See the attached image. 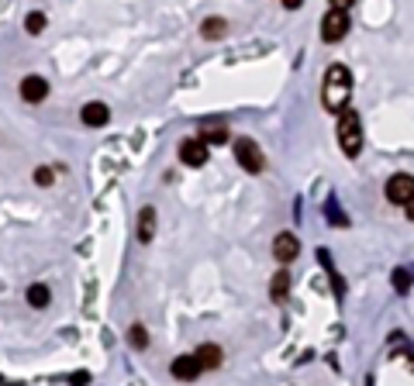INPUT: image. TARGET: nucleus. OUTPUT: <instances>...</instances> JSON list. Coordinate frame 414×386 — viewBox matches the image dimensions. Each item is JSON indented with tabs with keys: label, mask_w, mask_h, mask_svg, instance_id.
Returning a JSON list of instances; mask_svg holds the SVG:
<instances>
[{
	"label": "nucleus",
	"mask_w": 414,
	"mask_h": 386,
	"mask_svg": "<svg viewBox=\"0 0 414 386\" xmlns=\"http://www.w3.org/2000/svg\"><path fill=\"white\" fill-rule=\"evenodd\" d=\"M349 97H352V73H349L342 63L328 66V73H325V90H321L325 107L338 114V111L349 107Z\"/></svg>",
	"instance_id": "1"
},
{
	"label": "nucleus",
	"mask_w": 414,
	"mask_h": 386,
	"mask_svg": "<svg viewBox=\"0 0 414 386\" xmlns=\"http://www.w3.org/2000/svg\"><path fill=\"white\" fill-rule=\"evenodd\" d=\"M338 145L345 156H359L362 152V121L356 111H338Z\"/></svg>",
	"instance_id": "2"
},
{
	"label": "nucleus",
	"mask_w": 414,
	"mask_h": 386,
	"mask_svg": "<svg viewBox=\"0 0 414 386\" xmlns=\"http://www.w3.org/2000/svg\"><path fill=\"white\" fill-rule=\"evenodd\" d=\"M349 28H352L349 8H331V11L325 14V21H321V39H325L328 45H335V42H342V39L349 35Z\"/></svg>",
	"instance_id": "3"
},
{
	"label": "nucleus",
	"mask_w": 414,
	"mask_h": 386,
	"mask_svg": "<svg viewBox=\"0 0 414 386\" xmlns=\"http://www.w3.org/2000/svg\"><path fill=\"white\" fill-rule=\"evenodd\" d=\"M235 159L246 173H263L266 159H263V149L252 142V138H235Z\"/></svg>",
	"instance_id": "4"
},
{
	"label": "nucleus",
	"mask_w": 414,
	"mask_h": 386,
	"mask_svg": "<svg viewBox=\"0 0 414 386\" xmlns=\"http://www.w3.org/2000/svg\"><path fill=\"white\" fill-rule=\"evenodd\" d=\"M411 197H414V176H407V173H393V176L386 180V200L397 204V207H404Z\"/></svg>",
	"instance_id": "5"
},
{
	"label": "nucleus",
	"mask_w": 414,
	"mask_h": 386,
	"mask_svg": "<svg viewBox=\"0 0 414 386\" xmlns=\"http://www.w3.org/2000/svg\"><path fill=\"white\" fill-rule=\"evenodd\" d=\"M297 252H301V242H297V235H290V231H280V235L273 238V255H276V262H294V259H297Z\"/></svg>",
	"instance_id": "6"
},
{
	"label": "nucleus",
	"mask_w": 414,
	"mask_h": 386,
	"mask_svg": "<svg viewBox=\"0 0 414 386\" xmlns=\"http://www.w3.org/2000/svg\"><path fill=\"white\" fill-rule=\"evenodd\" d=\"M21 97H25L28 104H42V100L49 97V80H45V76H25V80H21Z\"/></svg>",
	"instance_id": "7"
},
{
	"label": "nucleus",
	"mask_w": 414,
	"mask_h": 386,
	"mask_svg": "<svg viewBox=\"0 0 414 386\" xmlns=\"http://www.w3.org/2000/svg\"><path fill=\"white\" fill-rule=\"evenodd\" d=\"M179 159H183L186 166H204V162H207V142H204V138H186V142L179 145Z\"/></svg>",
	"instance_id": "8"
},
{
	"label": "nucleus",
	"mask_w": 414,
	"mask_h": 386,
	"mask_svg": "<svg viewBox=\"0 0 414 386\" xmlns=\"http://www.w3.org/2000/svg\"><path fill=\"white\" fill-rule=\"evenodd\" d=\"M169 372H173L176 379H186V383H190V379H197V376L204 372V365H200L197 355H179V358L169 365Z\"/></svg>",
	"instance_id": "9"
},
{
	"label": "nucleus",
	"mask_w": 414,
	"mask_h": 386,
	"mask_svg": "<svg viewBox=\"0 0 414 386\" xmlns=\"http://www.w3.org/2000/svg\"><path fill=\"white\" fill-rule=\"evenodd\" d=\"M80 118H83V125H87V128H104V125L111 121V111H107V104L90 100V104L80 111Z\"/></svg>",
	"instance_id": "10"
},
{
	"label": "nucleus",
	"mask_w": 414,
	"mask_h": 386,
	"mask_svg": "<svg viewBox=\"0 0 414 386\" xmlns=\"http://www.w3.org/2000/svg\"><path fill=\"white\" fill-rule=\"evenodd\" d=\"M200 35H204L207 42H218V39H225V35H228V21H225V18H204Z\"/></svg>",
	"instance_id": "11"
},
{
	"label": "nucleus",
	"mask_w": 414,
	"mask_h": 386,
	"mask_svg": "<svg viewBox=\"0 0 414 386\" xmlns=\"http://www.w3.org/2000/svg\"><path fill=\"white\" fill-rule=\"evenodd\" d=\"M193 355L200 358V365H204V369H218V365H221V358H225V352H221L218 345H200Z\"/></svg>",
	"instance_id": "12"
},
{
	"label": "nucleus",
	"mask_w": 414,
	"mask_h": 386,
	"mask_svg": "<svg viewBox=\"0 0 414 386\" xmlns=\"http://www.w3.org/2000/svg\"><path fill=\"white\" fill-rule=\"evenodd\" d=\"M152 235H155V211L152 207H142V214H138V242H152Z\"/></svg>",
	"instance_id": "13"
},
{
	"label": "nucleus",
	"mask_w": 414,
	"mask_h": 386,
	"mask_svg": "<svg viewBox=\"0 0 414 386\" xmlns=\"http://www.w3.org/2000/svg\"><path fill=\"white\" fill-rule=\"evenodd\" d=\"M287 293H290V272H276L273 283H270V297H273V303H283Z\"/></svg>",
	"instance_id": "14"
},
{
	"label": "nucleus",
	"mask_w": 414,
	"mask_h": 386,
	"mask_svg": "<svg viewBox=\"0 0 414 386\" xmlns=\"http://www.w3.org/2000/svg\"><path fill=\"white\" fill-rule=\"evenodd\" d=\"M25 297H28V303H32L35 310H42V307H49V300H52V293H49V286H42V283H32Z\"/></svg>",
	"instance_id": "15"
},
{
	"label": "nucleus",
	"mask_w": 414,
	"mask_h": 386,
	"mask_svg": "<svg viewBox=\"0 0 414 386\" xmlns=\"http://www.w3.org/2000/svg\"><path fill=\"white\" fill-rule=\"evenodd\" d=\"M128 341H131V348L142 352V348H149V331H145L142 324H131V328H128Z\"/></svg>",
	"instance_id": "16"
},
{
	"label": "nucleus",
	"mask_w": 414,
	"mask_h": 386,
	"mask_svg": "<svg viewBox=\"0 0 414 386\" xmlns=\"http://www.w3.org/2000/svg\"><path fill=\"white\" fill-rule=\"evenodd\" d=\"M25 32H28V35H42V32H45V14H42V11H32V14L25 18Z\"/></svg>",
	"instance_id": "17"
},
{
	"label": "nucleus",
	"mask_w": 414,
	"mask_h": 386,
	"mask_svg": "<svg viewBox=\"0 0 414 386\" xmlns=\"http://www.w3.org/2000/svg\"><path fill=\"white\" fill-rule=\"evenodd\" d=\"M325 214H328V221L335 224V228H345L349 224V217L338 211V204H335V197H328V204H325Z\"/></svg>",
	"instance_id": "18"
},
{
	"label": "nucleus",
	"mask_w": 414,
	"mask_h": 386,
	"mask_svg": "<svg viewBox=\"0 0 414 386\" xmlns=\"http://www.w3.org/2000/svg\"><path fill=\"white\" fill-rule=\"evenodd\" d=\"M393 290H397V293H407V290H411V272H407V269H393Z\"/></svg>",
	"instance_id": "19"
},
{
	"label": "nucleus",
	"mask_w": 414,
	"mask_h": 386,
	"mask_svg": "<svg viewBox=\"0 0 414 386\" xmlns=\"http://www.w3.org/2000/svg\"><path fill=\"white\" fill-rule=\"evenodd\" d=\"M204 142L221 145V142H228V131H225V128H211V131H204Z\"/></svg>",
	"instance_id": "20"
},
{
	"label": "nucleus",
	"mask_w": 414,
	"mask_h": 386,
	"mask_svg": "<svg viewBox=\"0 0 414 386\" xmlns=\"http://www.w3.org/2000/svg\"><path fill=\"white\" fill-rule=\"evenodd\" d=\"M52 180H56V173H52V169H45V166H42V169H35V183H39V186H52Z\"/></svg>",
	"instance_id": "21"
},
{
	"label": "nucleus",
	"mask_w": 414,
	"mask_h": 386,
	"mask_svg": "<svg viewBox=\"0 0 414 386\" xmlns=\"http://www.w3.org/2000/svg\"><path fill=\"white\" fill-rule=\"evenodd\" d=\"M301 4H304V0H283V8H287V11H297Z\"/></svg>",
	"instance_id": "22"
},
{
	"label": "nucleus",
	"mask_w": 414,
	"mask_h": 386,
	"mask_svg": "<svg viewBox=\"0 0 414 386\" xmlns=\"http://www.w3.org/2000/svg\"><path fill=\"white\" fill-rule=\"evenodd\" d=\"M404 211H407V217H411V221H414V197H411V200H407V204H404Z\"/></svg>",
	"instance_id": "23"
},
{
	"label": "nucleus",
	"mask_w": 414,
	"mask_h": 386,
	"mask_svg": "<svg viewBox=\"0 0 414 386\" xmlns=\"http://www.w3.org/2000/svg\"><path fill=\"white\" fill-rule=\"evenodd\" d=\"M349 4H356V0H331V8H349Z\"/></svg>",
	"instance_id": "24"
}]
</instances>
